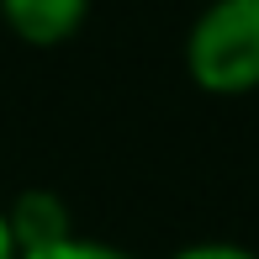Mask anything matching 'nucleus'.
I'll list each match as a JSON object with an SVG mask.
<instances>
[{
    "instance_id": "f257e3e1",
    "label": "nucleus",
    "mask_w": 259,
    "mask_h": 259,
    "mask_svg": "<svg viewBox=\"0 0 259 259\" xmlns=\"http://www.w3.org/2000/svg\"><path fill=\"white\" fill-rule=\"evenodd\" d=\"M191 74L211 96H243L259 85V0H211L191 27Z\"/></svg>"
},
{
    "instance_id": "f03ea898",
    "label": "nucleus",
    "mask_w": 259,
    "mask_h": 259,
    "mask_svg": "<svg viewBox=\"0 0 259 259\" xmlns=\"http://www.w3.org/2000/svg\"><path fill=\"white\" fill-rule=\"evenodd\" d=\"M11 32L21 42H37V48H53V42L74 37L79 21H85L90 0H0Z\"/></svg>"
},
{
    "instance_id": "7ed1b4c3",
    "label": "nucleus",
    "mask_w": 259,
    "mask_h": 259,
    "mask_svg": "<svg viewBox=\"0 0 259 259\" xmlns=\"http://www.w3.org/2000/svg\"><path fill=\"white\" fill-rule=\"evenodd\" d=\"M6 217H11V233H16V249H21V254L53 249V243L74 238L69 211H64V201H58L53 191H27V196H16V206H11Z\"/></svg>"
},
{
    "instance_id": "20e7f679",
    "label": "nucleus",
    "mask_w": 259,
    "mask_h": 259,
    "mask_svg": "<svg viewBox=\"0 0 259 259\" xmlns=\"http://www.w3.org/2000/svg\"><path fill=\"white\" fill-rule=\"evenodd\" d=\"M21 259H133V254L111 249V243H96V238H64V243H53V249H32Z\"/></svg>"
},
{
    "instance_id": "39448f33",
    "label": "nucleus",
    "mask_w": 259,
    "mask_h": 259,
    "mask_svg": "<svg viewBox=\"0 0 259 259\" xmlns=\"http://www.w3.org/2000/svg\"><path fill=\"white\" fill-rule=\"evenodd\" d=\"M169 259H259V254L243 249V243H191V249H180Z\"/></svg>"
},
{
    "instance_id": "423d86ee",
    "label": "nucleus",
    "mask_w": 259,
    "mask_h": 259,
    "mask_svg": "<svg viewBox=\"0 0 259 259\" xmlns=\"http://www.w3.org/2000/svg\"><path fill=\"white\" fill-rule=\"evenodd\" d=\"M0 259H21V249H16V233H11V217H6V206H0Z\"/></svg>"
}]
</instances>
